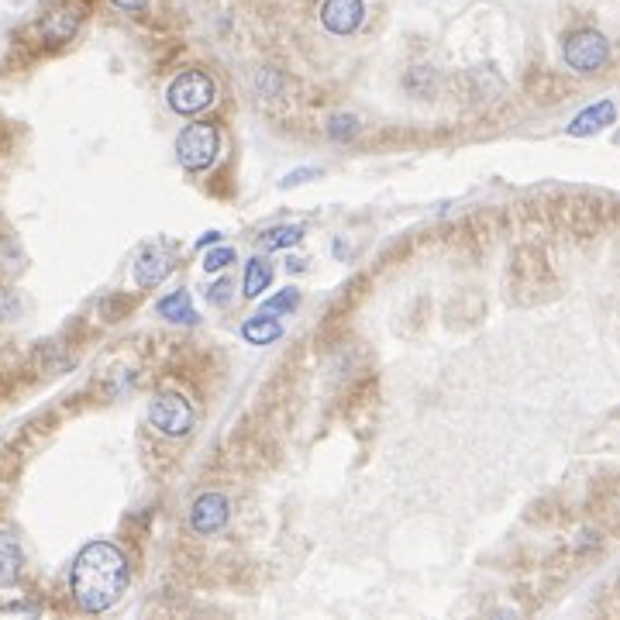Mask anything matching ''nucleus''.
Instances as JSON below:
<instances>
[{"label": "nucleus", "instance_id": "f257e3e1", "mask_svg": "<svg viewBox=\"0 0 620 620\" xmlns=\"http://www.w3.org/2000/svg\"><path fill=\"white\" fill-rule=\"evenodd\" d=\"M69 586L87 614H104L128 589V558L111 541H90L69 569Z\"/></svg>", "mask_w": 620, "mask_h": 620}, {"label": "nucleus", "instance_id": "f03ea898", "mask_svg": "<svg viewBox=\"0 0 620 620\" xmlns=\"http://www.w3.org/2000/svg\"><path fill=\"white\" fill-rule=\"evenodd\" d=\"M217 149H221V135H217L214 124H190L180 131V142H176V155H180V166L190 173H204L207 166H214Z\"/></svg>", "mask_w": 620, "mask_h": 620}, {"label": "nucleus", "instance_id": "7ed1b4c3", "mask_svg": "<svg viewBox=\"0 0 620 620\" xmlns=\"http://www.w3.org/2000/svg\"><path fill=\"white\" fill-rule=\"evenodd\" d=\"M166 97L176 114H200L204 107L214 104V80L204 69H186L169 83Z\"/></svg>", "mask_w": 620, "mask_h": 620}, {"label": "nucleus", "instance_id": "20e7f679", "mask_svg": "<svg viewBox=\"0 0 620 620\" xmlns=\"http://www.w3.org/2000/svg\"><path fill=\"white\" fill-rule=\"evenodd\" d=\"M562 56L572 69H576V73H596V69L607 66L610 42L593 28L572 31V35L565 38V45H562Z\"/></svg>", "mask_w": 620, "mask_h": 620}, {"label": "nucleus", "instance_id": "39448f33", "mask_svg": "<svg viewBox=\"0 0 620 620\" xmlns=\"http://www.w3.org/2000/svg\"><path fill=\"white\" fill-rule=\"evenodd\" d=\"M149 421L155 431H162L166 438H183L193 428V407L180 393H159L149 407Z\"/></svg>", "mask_w": 620, "mask_h": 620}, {"label": "nucleus", "instance_id": "423d86ee", "mask_svg": "<svg viewBox=\"0 0 620 620\" xmlns=\"http://www.w3.org/2000/svg\"><path fill=\"white\" fill-rule=\"evenodd\" d=\"M176 266V248L166 245V242H155L145 248L142 255H138L135 262V283L142 286V290H152V286H159L162 279L173 273Z\"/></svg>", "mask_w": 620, "mask_h": 620}, {"label": "nucleus", "instance_id": "0eeeda50", "mask_svg": "<svg viewBox=\"0 0 620 620\" xmlns=\"http://www.w3.org/2000/svg\"><path fill=\"white\" fill-rule=\"evenodd\" d=\"M80 21H83V7L56 4L52 11L42 14V21H38V31H42V38L49 45H62V42H69L76 31H80Z\"/></svg>", "mask_w": 620, "mask_h": 620}, {"label": "nucleus", "instance_id": "6e6552de", "mask_svg": "<svg viewBox=\"0 0 620 620\" xmlns=\"http://www.w3.org/2000/svg\"><path fill=\"white\" fill-rule=\"evenodd\" d=\"M228 496L221 493H204L197 496V503L190 507V527L197 534H217L228 524Z\"/></svg>", "mask_w": 620, "mask_h": 620}, {"label": "nucleus", "instance_id": "1a4fd4ad", "mask_svg": "<svg viewBox=\"0 0 620 620\" xmlns=\"http://www.w3.org/2000/svg\"><path fill=\"white\" fill-rule=\"evenodd\" d=\"M366 18V7L362 0H324L321 7V25L331 31V35H352L355 28Z\"/></svg>", "mask_w": 620, "mask_h": 620}, {"label": "nucleus", "instance_id": "9d476101", "mask_svg": "<svg viewBox=\"0 0 620 620\" xmlns=\"http://www.w3.org/2000/svg\"><path fill=\"white\" fill-rule=\"evenodd\" d=\"M614 104L610 100H600L596 107H586L583 114H579L576 121L569 124V135L572 138H586V135H596V131H603L607 124H614Z\"/></svg>", "mask_w": 620, "mask_h": 620}, {"label": "nucleus", "instance_id": "9b49d317", "mask_svg": "<svg viewBox=\"0 0 620 620\" xmlns=\"http://www.w3.org/2000/svg\"><path fill=\"white\" fill-rule=\"evenodd\" d=\"M21 565H25V552H21L18 538L0 534V586H11L21 576Z\"/></svg>", "mask_w": 620, "mask_h": 620}, {"label": "nucleus", "instance_id": "f8f14e48", "mask_svg": "<svg viewBox=\"0 0 620 620\" xmlns=\"http://www.w3.org/2000/svg\"><path fill=\"white\" fill-rule=\"evenodd\" d=\"M279 335H283V328L273 314H255L242 324V338L248 345H273Z\"/></svg>", "mask_w": 620, "mask_h": 620}, {"label": "nucleus", "instance_id": "ddd939ff", "mask_svg": "<svg viewBox=\"0 0 620 620\" xmlns=\"http://www.w3.org/2000/svg\"><path fill=\"white\" fill-rule=\"evenodd\" d=\"M155 310H159V317H166V321L197 324V310H193V300L186 290H176V293H169V297H162Z\"/></svg>", "mask_w": 620, "mask_h": 620}, {"label": "nucleus", "instance_id": "4468645a", "mask_svg": "<svg viewBox=\"0 0 620 620\" xmlns=\"http://www.w3.org/2000/svg\"><path fill=\"white\" fill-rule=\"evenodd\" d=\"M273 283V266L266 259H248L245 266V297H259Z\"/></svg>", "mask_w": 620, "mask_h": 620}, {"label": "nucleus", "instance_id": "2eb2a0df", "mask_svg": "<svg viewBox=\"0 0 620 620\" xmlns=\"http://www.w3.org/2000/svg\"><path fill=\"white\" fill-rule=\"evenodd\" d=\"M304 238V228H297V224H279V228H269L266 235H262V248L266 252H279V248H293Z\"/></svg>", "mask_w": 620, "mask_h": 620}, {"label": "nucleus", "instance_id": "dca6fc26", "mask_svg": "<svg viewBox=\"0 0 620 620\" xmlns=\"http://www.w3.org/2000/svg\"><path fill=\"white\" fill-rule=\"evenodd\" d=\"M297 304H300V290L286 286V290H279L276 297H269L266 304H262V314H290Z\"/></svg>", "mask_w": 620, "mask_h": 620}, {"label": "nucleus", "instance_id": "f3484780", "mask_svg": "<svg viewBox=\"0 0 620 620\" xmlns=\"http://www.w3.org/2000/svg\"><path fill=\"white\" fill-rule=\"evenodd\" d=\"M235 262V248H228V245H221V248H207V255H204V273H221L224 266H231Z\"/></svg>", "mask_w": 620, "mask_h": 620}, {"label": "nucleus", "instance_id": "a211bd4d", "mask_svg": "<svg viewBox=\"0 0 620 620\" xmlns=\"http://www.w3.org/2000/svg\"><path fill=\"white\" fill-rule=\"evenodd\" d=\"M359 131V121L355 118H331V138L341 142V138H352Z\"/></svg>", "mask_w": 620, "mask_h": 620}, {"label": "nucleus", "instance_id": "6ab92c4d", "mask_svg": "<svg viewBox=\"0 0 620 620\" xmlns=\"http://www.w3.org/2000/svg\"><path fill=\"white\" fill-rule=\"evenodd\" d=\"M310 176H321V169H293V173H286L283 180H279V186H300V183H307Z\"/></svg>", "mask_w": 620, "mask_h": 620}, {"label": "nucleus", "instance_id": "aec40b11", "mask_svg": "<svg viewBox=\"0 0 620 620\" xmlns=\"http://www.w3.org/2000/svg\"><path fill=\"white\" fill-rule=\"evenodd\" d=\"M228 297H231L228 279H221V283H214L211 290H207V300H211V304H228Z\"/></svg>", "mask_w": 620, "mask_h": 620}, {"label": "nucleus", "instance_id": "412c9836", "mask_svg": "<svg viewBox=\"0 0 620 620\" xmlns=\"http://www.w3.org/2000/svg\"><path fill=\"white\" fill-rule=\"evenodd\" d=\"M114 7H121V11H145L149 0H114Z\"/></svg>", "mask_w": 620, "mask_h": 620}, {"label": "nucleus", "instance_id": "4be33fe9", "mask_svg": "<svg viewBox=\"0 0 620 620\" xmlns=\"http://www.w3.org/2000/svg\"><path fill=\"white\" fill-rule=\"evenodd\" d=\"M217 242H221V231H207V235L204 238H200V248H207V245H217Z\"/></svg>", "mask_w": 620, "mask_h": 620}]
</instances>
